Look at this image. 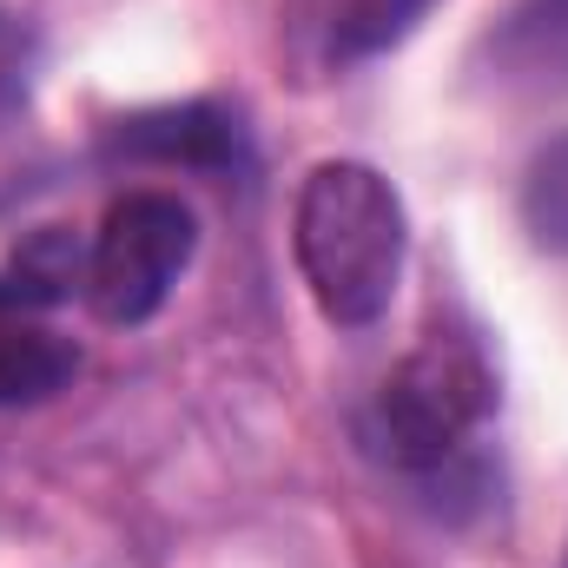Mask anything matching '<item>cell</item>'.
Masks as SVG:
<instances>
[{"instance_id":"obj_1","label":"cell","mask_w":568,"mask_h":568,"mask_svg":"<svg viewBox=\"0 0 568 568\" xmlns=\"http://www.w3.org/2000/svg\"><path fill=\"white\" fill-rule=\"evenodd\" d=\"M291 252L317 311L337 331H364L390 311L404 278V205L364 159H324L297 185Z\"/></svg>"},{"instance_id":"obj_2","label":"cell","mask_w":568,"mask_h":568,"mask_svg":"<svg viewBox=\"0 0 568 568\" xmlns=\"http://www.w3.org/2000/svg\"><path fill=\"white\" fill-rule=\"evenodd\" d=\"M496 410V377L469 337L429 331L377 390V443L404 469H443Z\"/></svg>"},{"instance_id":"obj_3","label":"cell","mask_w":568,"mask_h":568,"mask_svg":"<svg viewBox=\"0 0 568 568\" xmlns=\"http://www.w3.org/2000/svg\"><path fill=\"white\" fill-rule=\"evenodd\" d=\"M192 252H199V225L172 192H126L106 212V225H100V239L87 252V284L80 291H87L93 317L145 324L172 297V284L192 265Z\"/></svg>"},{"instance_id":"obj_4","label":"cell","mask_w":568,"mask_h":568,"mask_svg":"<svg viewBox=\"0 0 568 568\" xmlns=\"http://www.w3.org/2000/svg\"><path fill=\"white\" fill-rule=\"evenodd\" d=\"M429 0H278V60L297 87H324L397 47Z\"/></svg>"},{"instance_id":"obj_5","label":"cell","mask_w":568,"mask_h":568,"mask_svg":"<svg viewBox=\"0 0 568 568\" xmlns=\"http://www.w3.org/2000/svg\"><path fill=\"white\" fill-rule=\"evenodd\" d=\"M80 371V351L27 317H0V404H40Z\"/></svg>"},{"instance_id":"obj_6","label":"cell","mask_w":568,"mask_h":568,"mask_svg":"<svg viewBox=\"0 0 568 568\" xmlns=\"http://www.w3.org/2000/svg\"><path fill=\"white\" fill-rule=\"evenodd\" d=\"M509 80L568 87V0H523L496 40Z\"/></svg>"},{"instance_id":"obj_7","label":"cell","mask_w":568,"mask_h":568,"mask_svg":"<svg viewBox=\"0 0 568 568\" xmlns=\"http://www.w3.org/2000/svg\"><path fill=\"white\" fill-rule=\"evenodd\" d=\"M523 225L542 252L568 258V133L542 145L529 179H523Z\"/></svg>"},{"instance_id":"obj_8","label":"cell","mask_w":568,"mask_h":568,"mask_svg":"<svg viewBox=\"0 0 568 568\" xmlns=\"http://www.w3.org/2000/svg\"><path fill=\"white\" fill-rule=\"evenodd\" d=\"M225 120L212 106H185V113H159V120H133V145H152L165 159H219L225 152Z\"/></svg>"},{"instance_id":"obj_9","label":"cell","mask_w":568,"mask_h":568,"mask_svg":"<svg viewBox=\"0 0 568 568\" xmlns=\"http://www.w3.org/2000/svg\"><path fill=\"white\" fill-rule=\"evenodd\" d=\"M20 80H27V73H20V33H13L7 13H0V100H13Z\"/></svg>"}]
</instances>
